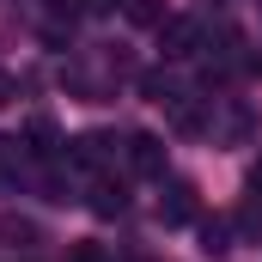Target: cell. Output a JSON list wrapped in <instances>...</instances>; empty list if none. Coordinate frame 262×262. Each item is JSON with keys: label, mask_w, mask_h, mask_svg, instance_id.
<instances>
[{"label": "cell", "mask_w": 262, "mask_h": 262, "mask_svg": "<svg viewBox=\"0 0 262 262\" xmlns=\"http://www.w3.org/2000/svg\"><path fill=\"white\" fill-rule=\"evenodd\" d=\"M128 165L140 177H165V140L159 134H128Z\"/></svg>", "instance_id": "7a4b0ae2"}, {"label": "cell", "mask_w": 262, "mask_h": 262, "mask_svg": "<svg viewBox=\"0 0 262 262\" xmlns=\"http://www.w3.org/2000/svg\"><path fill=\"white\" fill-rule=\"evenodd\" d=\"M195 49H201V25H195V18H177V12H171V18L159 25V55H165V61H189Z\"/></svg>", "instance_id": "6da1fadb"}, {"label": "cell", "mask_w": 262, "mask_h": 262, "mask_svg": "<svg viewBox=\"0 0 262 262\" xmlns=\"http://www.w3.org/2000/svg\"><path fill=\"white\" fill-rule=\"evenodd\" d=\"M122 12H128V25H146V31H159V25L171 18V6H165V0H128Z\"/></svg>", "instance_id": "5b68a950"}, {"label": "cell", "mask_w": 262, "mask_h": 262, "mask_svg": "<svg viewBox=\"0 0 262 262\" xmlns=\"http://www.w3.org/2000/svg\"><path fill=\"white\" fill-rule=\"evenodd\" d=\"M104 159H110V140H104V134H79V140H73V165H85V171H98Z\"/></svg>", "instance_id": "277c9868"}, {"label": "cell", "mask_w": 262, "mask_h": 262, "mask_svg": "<svg viewBox=\"0 0 262 262\" xmlns=\"http://www.w3.org/2000/svg\"><path fill=\"white\" fill-rule=\"evenodd\" d=\"M238 232L244 238H262V201H244L238 207Z\"/></svg>", "instance_id": "30bf717a"}, {"label": "cell", "mask_w": 262, "mask_h": 262, "mask_svg": "<svg viewBox=\"0 0 262 262\" xmlns=\"http://www.w3.org/2000/svg\"><path fill=\"white\" fill-rule=\"evenodd\" d=\"M0 244L31 250V244H37V226H31V220H0Z\"/></svg>", "instance_id": "52a82bcc"}, {"label": "cell", "mask_w": 262, "mask_h": 262, "mask_svg": "<svg viewBox=\"0 0 262 262\" xmlns=\"http://www.w3.org/2000/svg\"><path fill=\"white\" fill-rule=\"evenodd\" d=\"M67 262H110V256H104L98 244H73V250H67Z\"/></svg>", "instance_id": "8fae6325"}, {"label": "cell", "mask_w": 262, "mask_h": 262, "mask_svg": "<svg viewBox=\"0 0 262 262\" xmlns=\"http://www.w3.org/2000/svg\"><path fill=\"white\" fill-rule=\"evenodd\" d=\"M92 207H98L104 220H110V213H122V207H128V195H122V183H110V177H104V183H92Z\"/></svg>", "instance_id": "8992f818"}, {"label": "cell", "mask_w": 262, "mask_h": 262, "mask_svg": "<svg viewBox=\"0 0 262 262\" xmlns=\"http://www.w3.org/2000/svg\"><path fill=\"white\" fill-rule=\"evenodd\" d=\"M226 238H232V232H226V220H201V250H207V256H220V250H232Z\"/></svg>", "instance_id": "9c48e42d"}, {"label": "cell", "mask_w": 262, "mask_h": 262, "mask_svg": "<svg viewBox=\"0 0 262 262\" xmlns=\"http://www.w3.org/2000/svg\"><path fill=\"white\" fill-rule=\"evenodd\" d=\"M159 220H165V226H189V220H195V183H165Z\"/></svg>", "instance_id": "3957f363"}, {"label": "cell", "mask_w": 262, "mask_h": 262, "mask_svg": "<svg viewBox=\"0 0 262 262\" xmlns=\"http://www.w3.org/2000/svg\"><path fill=\"white\" fill-rule=\"evenodd\" d=\"M6 104H12V73L0 67V110H6Z\"/></svg>", "instance_id": "7c38bea8"}, {"label": "cell", "mask_w": 262, "mask_h": 262, "mask_svg": "<svg viewBox=\"0 0 262 262\" xmlns=\"http://www.w3.org/2000/svg\"><path fill=\"white\" fill-rule=\"evenodd\" d=\"M25 146H31V152H55V122H49V116H31Z\"/></svg>", "instance_id": "ba28073f"}]
</instances>
